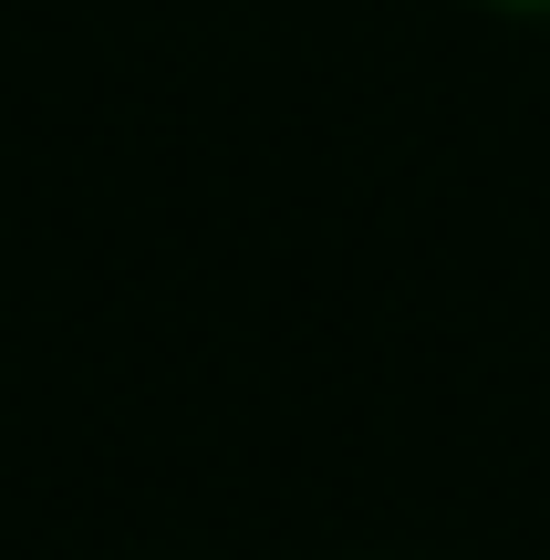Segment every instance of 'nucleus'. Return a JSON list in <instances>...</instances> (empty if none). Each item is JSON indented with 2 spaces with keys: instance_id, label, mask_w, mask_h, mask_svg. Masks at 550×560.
<instances>
[{
  "instance_id": "nucleus-1",
  "label": "nucleus",
  "mask_w": 550,
  "mask_h": 560,
  "mask_svg": "<svg viewBox=\"0 0 550 560\" xmlns=\"http://www.w3.org/2000/svg\"><path fill=\"white\" fill-rule=\"evenodd\" d=\"M499 11H550V0H499Z\"/></svg>"
}]
</instances>
